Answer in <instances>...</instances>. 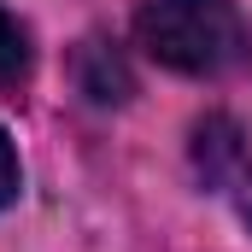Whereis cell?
I'll return each instance as SVG.
<instances>
[{"label":"cell","mask_w":252,"mask_h":252,"mask_svg":"<svg viewBox=\"0 0 252 252\" xmlns=\"http://www.w3.org/2000/svg\"><path fill=\"white\" fill-rule=\"evenodd\" d=\"M70 76H76V88H82L94 106H124L129 94H135V76H129L124 53H118L112 41H100V35H88V41L70 53Z\"/></svg>","instance_id":"obj_2"},{"label":"cell","mask_w":252,"mask_h":252,"mask_svg":"<svg viewBox=\"0 0 252 252\" xmlns=\"http://www.w3.org/2000/svg\"><path fill=\"white\" fill-rule=\"evenodd\" d=\"M18 199V153H12V141H6V129H0V211Z\"/></svg>","instance_id":"obj_5"},{"label":"cell","mask_w":252,"mask_h":252,"mask_svg":"<svg viewBox=\"0 0 252 252\" xmlns=\"http://www.w3.org/2000/svg\"><path fill=\"white\" fill-rule=\"evenodd\" d=\"M241 158H247V135H241L235 118H205L193 129V170H199L205 188H223L241 170Z\"/></svg>","instance_id":"obj_3"},{"label":"cell","mask_w":252,"mask_h":252,"mask_svg":"<svg viewBox=\"0 0 252 252\" xmlns=\"http://www.w3.org/2000/svg\"><path fill=\"white\" fill-rule=\"evenodd\" d=\"M135 41L182 76H229L252 59V30L235 0H141Z\"/></svg>","instance_id":"obj_1"},{"label":"cell","mask_w":252,"mask_h":252,"mask_svg":"<svg viewBox=\"0 0 252 252\" xmlns=\"http://www.w3.org/2000/svg\"><path fill=\"white\" fill-rule=\"evenodd\" d=\"M24 82H30V35L12 12H0V88L18 94Z\"/></svg>","instance_id":"obj_4"},{"label":"cell","mask_w":252,"mask_h":252,"mask_svg":"<svg viewBox=\"0 0 252 252\" xmlns=\"http://www.w3.org/2000/svg\"><path fill=\"white\" fill-rule=\"evenodd\" d=\"M241 217L252 223V182H247V193H241Z\"/></svg>","instance_id":"obj_6"}]
</instances>
